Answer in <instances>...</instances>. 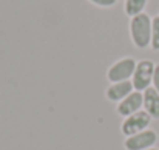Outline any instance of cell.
I'll list each match as a JSON object with an SVG mask.
<instances>
[{
  "label": "cell",
  "mask_w": 159,
  "mask_h": 150,
  "mask_svg": "<svg viewBox=\"0 0 159 150\" xmlns=\"http://www.w3.org/2000/svg\"><path fill=\"white\" fill-rule=\"evenodd\" d=\"M130 37L136 48L145 50L152 42V17L147 12H141L130 17Z\"/></svg>",
  "instance_id": "1"
},
{
  "label": "cell",
  "mask_w": 159,
  "mask_h": 150,
  "mask_svg": "<svg viewBox=\"0 0 159 150\" xmlns=\"http://www.w3.org/2000/svg\"><path fill=\"white\" fill-rule=\"evenodd\" d=\"M155 67H156V63L150 59H142L136 63V70H134L133 77H131V84H133L136 91L144 93L147 88L152 87Z\"/></svg>",
  "instance_id": "2"
},
{
  "label": "cell",
  "mask_w": 159,
  "mask_h": 150,
  "mask_svg": "<svg viewBox=\"0 0 159 150\" xmlns=\"http://www.w3.org/2000/svg\"><path fill=\"white\" fill-rule=\"evenodd\" d=\"M136 60L133 57H122L116 60L107 71V79L110 84L114 82H124V81H131L133 73L136 70Z\"/></svg>",
  "instance_id": "3"
},
{
  "label": "cell",
  "mask_w": 159,
  "mask_h": 150,
  "mask_svg": "<svg viewBox=\"0 0 159 150\" xmlns=\"http://www.w3.org/2000/svg\"><path fill=\"white\" fill-rule=\"evenodd\" d=\"M150 122H152V116L145 110H139L124 118V122L120 124V132L122 135H125V138H128V136H133L136 133H141L150 129Z\"/></svg>",
  "instance_id": "4"
},
{
  "label": "cell",
  "mask_w": 159,
  "mask_h": 150,
  "mask_svg": "<svg viewBox=\"0 0 159 150\" xmlns=\"http://www.w3.org/2000/svg\"><path fill=\"white\" fill-rule=\"evenodd\" d=\"M158 143V133L153 129H147L141 133H136L133 136L125 138L124 147L125 150H145L155 147Z\"/></svg>",
  "instance_id": "5"
},
{
  "label": "cell",
  "mask_w": 159,
  "mask_h": 150,
  "mask_svg": "<svg viewBox=\"0 0 159 150\" xmlns=\"http://www.w3.org/2000/svg\"><path fill=\"white\" fill-rule=\"evenodd\" d=\"M142 107H144V95L141 91H136L134 90L133 93H130L125 99H122L117 104V108L116 110H117V113L122 118H127V116H130V115L142 110Z\"/></svg>",
  "instance_id": "6"
},
{
  "label": "cell",
  "mask_w": 159,
  "mask_h": 150,
  "mask_svg": "<svg viewBox=\"0 0 159 150\" xmlns=\"http://www.w3.org/2000/svg\"><path fill=\"white\" fill-rule=\"evenodd\" d=\"M134 91V87L131 84V81H124V82H114L110 84L108 88L105 90V98L110 102H120L122 99H125L130 93Z\"/></svg>",
  "instance_id": "7"
},
{
  "label": "cell",
  "mask_w": 159,
  "mask_h": 150,
  "mask_svg": "<svg viewBox=\"0 0 159 150\" xmlns=\"http://www.w3.org/2000/svg\"><path fill=\"white\" fill-rule=\"evenodd\" d=\"M142 95H144L142 110H145L152 116V119H159V93L153 87H150Z\"/></svg>",
  "instance_id": "8"
},
{
  "label": "cell",
  "mask_w": 159,
  "mask_h": 150,
  "mask_svg": "<svg viewBox=\"0 0 159 150\" xmlns=\"http://www.w3.org/2000/svg\"><path fill=\"white\" fill-rule=\"evenodd\" d=\"M147 3H148V0H125V3H124V11H125L127 16L134 17V16L144 12Z\"/></svg>",
  "instance_id": "9"
},
{
  "label": "cell",
  "mask_w": 159,
  "mask_h": 150,
  "mask_svg": "<svg viewBox=\"0 0 159 150\" xmlns=\"http://www.w3.org/2000/svg\"><path fill=\"white\" fill-rule=\"evenodd\" d=\"M152 50L159 51V16L152 17Z\"/></svg>",
  "instance_id": "10"
},
{
  "label": "cell",
  "mask_w": 159,
  "mask_h": 150,
  "mask_svg": "<svg viewBox=\"0 0 159 150\" xmlns=\"http://www.w3.org/2000/svg\"><path fill=\"white\" fill-rule=\"evenodd\" d=\"M88 2L99 6V8H111L117 3V0H88Z\"/></svg>",
  "instance_id": "11"
},
{
  "label": "cell",
  "mask_w": 159,
  "mask_h": 150,
  "mask_svg": "<svg viewBox=\"0 0 159 150\" xmlns=\"http://www.w3.org/2000/svg\"><path fill=\"white\" fill-rule=\"evenodd\" d=\"M152 87L159 93V63H156V67H155V74H153V84H152Z\"/></svg>",
  "instance_id": "12"
},
{
  "label": "cell",
  "mask_w": 159,
  "mask_h": 150,
  "mask_svg": "<svg viewBox=\"0 0 159 150\" xmlns=\"http://www.w3.org/2000/svg\"><path fill=\"white\" fill-rule=\"evenodd\" d=\"M145 150H159L158 147H150V149H145Z\"/></svg>",
  "instance_id": "13"
}]
</instances>
